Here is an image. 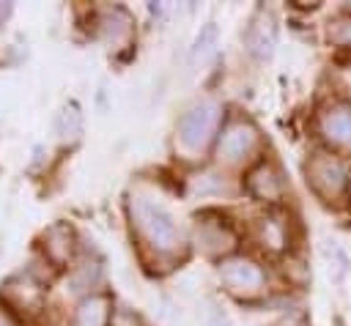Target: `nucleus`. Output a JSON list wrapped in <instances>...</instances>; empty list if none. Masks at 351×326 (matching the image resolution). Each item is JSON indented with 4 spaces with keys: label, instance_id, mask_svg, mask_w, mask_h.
I'll list each match as a JSON object with an SVG mask.
<instances>
[{
    "label": "nucleus",
    "instance_id": "f257e3e1",
    "mask_svg": "<svg viewBox=\"0 0 351 326\" xmlns=\"http://www.w3.org/2000/svg\"><path fill=\"white\" fill-rule=\"evenodd\" d=\"M132 219L154 249L173 252L181 244V233H178L173 216L162 205L151 203L148 197H134L132 200Z\"/></svg>",
    "mask_w": 351,
    "mask_h": 326
},
{
    "label": "nucleus",
    "instance_id": "f03ea898",
    "mask_svg": "<svg viewBox=\"0 0 351 326\" xmlns=\"http://www.w3.org/2000/svg\"><path fill=\"white\" fill-rule=\"evenodd\" d=\"M222 121V104L214 99L195 101L178 121V142L184 151H200L208 145Z\"/></svg>",
    "mask_w": 351,
    "mask_h": 326
},
{
    "label": "nucleus",
    "instance_id": "7ed1b4c3",
    "mask_svg": "<svg viewBox=\"0 0 351 326\" xmlns=\"http://www.w3.org/2000/svg\"><path fill=\"white\" fill-rule=\"evenodd\" d=\"M307 181L310 186L326 197V200H337L346 189V167L337 156L329 153H318L307 162Z\"/></svg>",
    "mask_w": 351,
    "mask_h": 326
},
{
    "label": "nucleus",
    "instance_id": "20e7f679",
    "mask_svg": "<svg viewBox=\"0 0 351 326\" xmlns=\"http://www.w3.org/2000/svg\"><path fill=\"white\" fill-rule=\"evenodd\" d=\"M219 279L225 282V288L230 293H241V296H255L263 290L266 285V274L258 263L247 260V258H228L219 263Z\"/></svg>",
    "mask_w": 351,
    "mask_h": 326
},
{
    "label": "nucleus",
    "instance_id": "39448f33",
    "mask_svg": "<svg viewBox=\"0 0 351 326\" xmlns=\"http://www.w3.org/2000/svg\"><path fill=\"white\" fill-rule=\"evenodd\" d=\"M255 142H258L255 126L247 121H233L230 126L222 129L217 151L225 162H239V159H244V153H250L255 148Z\"/></svg>",
    "mask_w": 351,
    "mask_h": 326
},
{
    "label": "nucleus",
    "instance_id": "423d86ee",
    "mask_svg": "<svg viewBox=\"0 0 351 326\" xmlns=\"http://www.w3.org/2000/svg\"><path fill=\"white\" fill-rule=\"evenodd\" d=\"M247 192L258 200H277L285 192V184L280 178V173L274 170V164L269 162H258L250 173H247Z\"/></svg>",
    "mask_w": 351,
    "mask_h": 326
},
{
    "label": "nucleus",
    "instance_id": "0eeeda50",
    "mask_svg": "<svg viewBox=\"0 0 351 326\" xmlns=\"http://www.w3.org/2000/svg\"><path fill=\"white\" fill-rule=\"evenodd\" d=\"M0 299L5 301V304H11L14 310H36L38 304H41V282H36L30 274L27 277H14V279H8L5 285H3V290H0Z\"/></svg>",
    "mask_w": 351,
    "mask_h": 326
},
{
    "label": "nucleus",
    "instance_id": "6e6552de",
    "mask_svg": "<svg viewBox=\"0 0 351 326\" xmlns=\"http://www.w3.org/2000/svg\"><path fill=\"white\" fill-rule=\"evenodd\" d=\"M324 134L335 142V145H343V148H351V104H335L324 121Z\"/></svg>",
    "mask_w": 351,
    "mask_h": 326
},
{
    "label": "nucleus",
    "instance_id": "1a4fd4ad",
    "mask_svg": "<svg viewBox=\"0 0 351 326\" xmlns=\"http://www.w3.org/2000/svg\"><path fill=\"white\" fill-rule=\"evenodd\" d=\"M274 41H277V27L271 22V16H255L252 25L247 27V47L252 55L258 58H269L271 49H274Z\"/></svg>",
    "mask_w": 351,
    "mask_h": 326
},
{
    "label": "nucleus",
    "instance_id": "9d476101",
    "mask_svg": "<svg viewBox=\"0 0 351 326\" xmlns=\"http://www.w3.org/2000/svg\"><path fill=\"white\" fill-rule=\"evenodd\" d=\"M233 241H236L233 230L222 222H200L197 225V244H203L206 252H219V249L225 252L233 247Z\"/></svg>",
    "mask_w": 351,
    "mask_h": 326
},
{
    "label": "nucleus",
    "instance_id": "9b49d317",
    "mask_svg": "<svg viewBox=\"0 0 351 326\" xmlns=\"http://www.w3.org/2000/svg\"><path fill=\"white\" fill-rule=\"evenodd\" d=\"M107 312H110V301L104 296H90L77 307L74 326H107Z\"/></svg>",
    "mask_w": 351,
    "mask_h": 326
},
{
    "label": "nucleus",
    "instance_id": "f8f14e48",
    "mask_svg": "<svg viewBox=\"0 0 351 326\" xmlns=\"http://www.w3.org/2000/svg\"><path fill=\"white\" fill-rule=\"evenodd\" d=\"M258 233H261L263 247H269V249H282V247L288 244V227H285V222H282L280 216H274V214H269V216H263V219L258 222Z\"/></svg>",
    "mask_w": 351,
    "mask_h": 326
},
{
    "label": "nucleus",
    "instance_id": "ddd939ff",
    "mask_svg": "<svg viewBox=\"0 0 351 326\" xmlns=\"http://www.w3.org/2000/svg\"><path fill=\"white\" fill-rule=\"evenodd\" d=\"M82 129V118H80V110L77 104H66L60 112H58V121H55V131L66 140V137H77Z\"/></svg>",
    "mask_w": 351,
    "mask_h": 326
},
{
    "label": "nucleus",
    "instance_id": "4468645a",
    "mask_svg": "<svg viewBox=\"0 0 351 326\" xmlns=\"http://www.w3.org/2000/svg\"><path fill=\"white\" fill-rule=\"evenodd\" d=\"M47 255L55 260V263H66L69 260V255H71V230L69 227H63V236H60V241H55V236H52V230L47 233Z\"/></svg>",
    "mask_w": 351,
    "mask_h": 326
},
{
    "label": "nucleus",
    "instance_id": "2eb2a0df",
    "mask_svg": "<svg viewBox=\"0 0 351 326\" xmlns=\"http://www.w3.org/2000/svg\"><path fill=\"white\" fill-rule=\"evenodd\" d=\"M217 41V27L208 22L203 30H200V36L195 38V47H192V60L197 58V55H203V52H208L211 49V44Z\"/></svg>",
    "mask_w": 351,
    "mask_h": 326
},
{
    "label": "nucleus",
    "instance_id": "dca6fc26",
    "mask_svg": "<svg viewBox=\"0 0 351 326\" xmlns=\"http://www.w3.org/2000/svg\"><path fill=\"white\" fill-rule=\"evenodd\" d=\"M329 36H332V41H337V44H343V47H351V16H348V19H337V22L332 25Z\"/></svg>",
    "mask_w": 351,
    "mask_h": 326
},
{
    "label": "nucleus",
    "instance_id": "f3484780",
    "mask_svg": "<svg viewBox=\"0 0 351 326\" xmlns=\"http://www.w3.org/2000/svg\"><path fill=\"white\" fill-rule=\"evenodd\" d=\"M0 326H3V323H0Z\"/></svg>",
    "mask_w": 351,
    "mask_h": 326
}]
</instances>
